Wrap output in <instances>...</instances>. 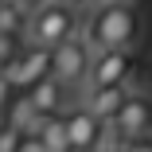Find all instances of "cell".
Here are the masks:
<instances>
[{
  "label": "cell",
  "mask_w": 152,
  "mask_h": 152,
  "mask_svg": "<svg viewBox=\"0 0 152 152\" xmlns=\"http://www.w3.org/2000/svg\"><path fill=\"white\" fill-rule=\"evenodd\" d=\"M35 137L43 140L47 152H70V133H66V113H55V117H43Z\"/></svg>",
  "instance_id": "cell-10"
},
{
  "label": "cell",
  "mask_w": 152,
  "mask_h": 152,
  "mask_svg": "<svg viewBox=\"0 0 152 152\" xmlns=\"http://www.w3.org/2000/svg\"><path fill=\"white\" fill-rule=\"evenodd\" d=\"M66 133H70V152H98L113 137L109 121H102L86 102H78L74 109H66Z\"/></svg>",
  "instance_id": "cell-4"
},
{
  "label": "cell",
  "mask_w": 152,
  "mask_h": 152,
  "mask_svg": "<svg viewBox=\"0 0 152 152\" xmlns=\"http://www.w3.org/2000/svg\"><path fill=\"white\" fill-rule=\"evenodd\" d=\"M129 94H133L129 86H98V90H86V98H82V102L94 109L102 121H113V117L121 113V105L129 102Z\"/></svg>",
  "instance_id": "cell-9"
},
{
  "label": "cell",
  "mask_w": 152,
  "mask_h": 152,
  "mask_svg": "<svg viewBox=\"0 0 152 152\" xmlns=\"http://www.w3.org/2000/svg\"><path fill=\"white\" fill-rule=\"evenodd\" d=\"M121 148H125V144H121V140H117V137H109V144H102V148H98V152H121Z\"/></svg>",
  "instance_id": "cell-13"
},
{
  "label": "cell",
  "mask_w": 152,
  "mask_h": 152,
  "mask_svg": "<svg viewBox=\"0 0 152 152\" xmlns=\"http://www.w3.org/2000/svg\"><path fill=\"white\" fill-rule=\"evenodd\" d=\"M66 4H74V8H94V0H66Z\"/></svg>",
  "instance_id": "cell-15"
},
{
  "label": "cell",
  "mask_w": 152,
  "mask_h": 152,
  "mask_svg": "<svg viewBox=\"0 0 152 152\" xmlns=\"http://www.w3.org/2000/svg\"><path fill=\"white\" fill-rule=\"evenodd\" d=\"M20 152H47V148H43V140H39L35 133H27V137H23V148H20Z\"/></svg>",
  "instance_id": "cell-12"
},
{
  "label": "cell",
  "mask_w": 152,
  "mask_h": 152,
  "mask_svg": "<svg viewBox=\"0 0 152 152\" xmlns=\"http://www.w3.org/2000/svg\"><path fill=\"white\" fill-rule=\"evenodd\" d=\"M23 129L20 125H12V121H4V129H0V152H20L23 148Z\"/></svg>",
  "instance_id": "cell-11"
},
{
  "label": "cell",
  "mask_w": 152,
  "mask_h": 152,
  "mask_svg": "<svg viewBox=\"0 0 152 152\" xmlns=\"http://www.w3.org/2000/svg\"><path fill=\"white\" fill-rule=\"evenodd\" d=\"M78 35V8L66 4V0H47L31 12V23H27V43L31 47H63L66 39Z\"/></svg>",
  "instance_id": "cell-2"
},
{
  "label": "cell",
  "mask_w": 152,
  "mask_h": 152,
  "mask_svg": "<svg viewBox=\"0 0 152 152\" xmlns=\"http://www.w3.org/2000/svg\"><path fill=\"white\" fill-rule=\"evenodd\" d=\"M140 31H144L140 8L137 4H113V8H90L86 27H82V39L94 51H105V47H137Z\"/></svg>",
  "instance_id": "cell-1"
},
{
  "label": "cell",
  "mask_w": 152,
  "mask_h": 152,
  "mask_svg": "<svg viewBox=\"0 0 152 152\" xmlns=\"http://www.w3.org/2000/svg\"><path fill=\"white\" fill-rule=\"evenodd\" d=\"M23 4H27V8H31V12H35L39 4H47V0H23Z\"/></svg>",
  "instance_id": "cell-16"
},
{
  "label": "cell",
  "mask_w": 152,
  "mask_h": 152,
  "mask_svg": "<svg viewBox=\"0 0 152 152\" xmlns=\"http://www.w3.org/2000/svg\"><path fill=\"white\" fill-rule=\"evenodd\" d=\"M152 129V98L148 94H129V102L121 105V113L109 121V133L121 144H137Z\"/></svg>",
  "instance_id": "cell-6"
},
{
  "label": "cell",
  "mask_w": 152,
  "mask_h": 152,
  "mask_svg": "<svg viewBox=\"0 0 152 152\" xmlns=\"http://www.w3.org/2000/svg\"><path fill=\"white\" fill-rule=\"evenodd\" d=\"M27 98L35 102V109L43 117H55V113H63L66 109V82H58L55 74L39 78L35 86H27Z\"/></svg>",
  "instance_id": "cell-8"
},
{
  "label": "cell",
  "mask_w": 152,
  "mask_h": 152,
  "mask_svg": "<svg viewBox=\"0 0 152 152\" xmlns=\"http://www.w3.org/2000/svg\"><path fill=\"white\" fill-rule=\"evenodd\" d=\"M133 47H105L94 51V66H90L86 90H98V86H129L133 82Z\"/></svg>",
  "instance_id": "cell-5"
},
{
  "label": "cell",
  "mask_w": 152,
  "mask_h": 152,
  "mask_svg": "<svg viewBox=\"0 0 152 152\" xmlns=\"http://www.w3.org/2000/svg\"><path fill=\"white\" fill-rule=\"evenodd\" d=\"M51 74V51L47 47H31L27 43L23 47V55L16 58V63L4 70V82H12V86H20V90H27V86H35L39 78H47Z\"/></svg>",
  "instance_id": "cell-7"
},
{
  "label": "cell",
  "mask_w": 152,
  "mask_h": 152,
  "mask_svg": "<svg viewBox=\"0 0 152 152\" xmlns=\"http://www.w3.org/2000/svg\"><path fill=\"white\" fill-rule=\"evenodd\" d=\"M113 4H129V0H94V8H113Z\"/></svg>",
  "instance_id": "cell-14"
},
{
  "label": "cell",
  "mask_w": 152,
  "mask_h": 152,
  "mask_svg": "<svg viewBox=\"0 0 152 152\" xmlns=\"http://www.w3.org/2000/svg\"><path fill=\"white\" fill-rule=\"evenodd\" d=\"M90 66H94V47H90L82 35H74L63 47L51 51V74L58 82H66V86H86Z\"/></svg>",
  "instance_id": "cell-3"
},
{
  "label": "cell",
  "mask_w": 152,
  "mask_h": 152,
  "mask_svg": "<svg viewBox=\"0 0 152 152\" xmlns=\"http://www.w3.org/2000/svg\"><path fill=\"white\" fill-rule=\"evenodd\" d=\"M140 78H144V82H148V86H152V63H148V70H144V74H140Z\"/></svg>",
  "instance_id": "cell-17"
}]
</instances>
